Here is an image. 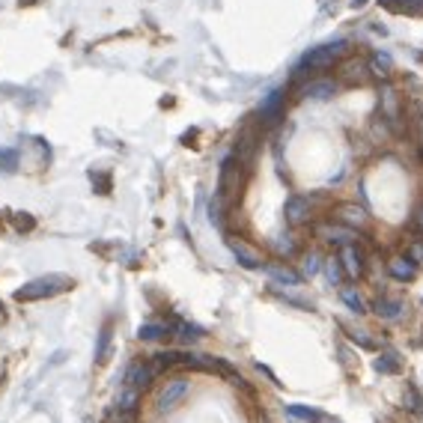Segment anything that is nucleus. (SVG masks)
I'll return each mask as SVG.
<instances>
[{"mask_svg": "<svg viewBox=\"0 0 423 423\" xmlns=\"http://www.w3.org/2000/svg\"><path fill=\"white\" fill-rule=\"evenodd\" d=\"M334 221H340L343 227L349 230H355V232H364V230H370V215H367L361 206H352V203H343V206H337V212H334Z\"/></svg>", "mask_w": 423, "mask_h": 423, "instance_id": "obj_11", "label": "nucleus"}, {"mask_svg": "<svg viewBox=\"0 0 423 423\" xmlns=\"http://www.w3.org/2000/svg\"><path fill=\"white\" fill-rule=\"evenodd\" d=\"M349 54V42L346 39H331L322 42L316 48H310L299 63V72H322V69H334L340 60Z\"/></svg>", "mask_w": 423, "mask_h": 423, "instance_id": "obj_2", "label": "nucleus"}, {"mask_svg": "<svg viewBox=\"0 0 423 423\" xmlns=\"http://www.w3.org/2000/svg\"><path fill=\"white\" fill-rule=\"evenodd\" d=\"M75 281L66 274H45V277H36V281H27L21 290H15V301H45V299H54V295H63L69 292Z\"/></svg>", "mask_w": 423, "mask_h": 423, "instance_id": "obj_1", "label": "nucleus"}, {"mask_svg": "<svg viewBox=\"0 0 423 423\" xmlns=\"http://www.w3.org/2000/svg\"><path fill=\"white\" fill-rule=\"evenodd\" d=\"M155 376H158L155 364H149V361H131L129 367H125V379H122V384H131V388L143 391V388H149Z\"/></svg>", "mask_w": 423, "mask_h": 423, "instance_id": "obj_10", "label": "nucleus"}, {"mask_svg": "<svg viewBox=\"0 0 423 423\" xmlns=\"http://www.w3.org/2000/svg\"><path fill=\"white\" fill-rule=\"evenodd\" d=\"M376 116H382V120L391 125V131H400V125H402V96L393 87H384L379 93V113Z\"/></svg>", "mask_w": 423, "mask_h": 423, "instance_id": "obj_5", "label": "nucleus"}, {"mask_svg": "<svg viewBox=\"0 0 423 423\" xmlns=\"http://www.w3.org/2000/svg\"><path fill=\"white\" fill-rule=\"evenodd\" d=\"M325 423H340V420H337V417H331V420H325Z\"/></svg>", "mask_w": 423, "mask_h": 423, "instance_id": "obj_34", "label": "nucleus"}, {"mask_svg": "<svg viewBox=\"0 0 423 423\" xmlns=\"http://www.w3.org/2000/svg\"><path fill=\"white\" fill-rule=\"evenodd\" d=\"M322 268H325L328 283H331V286H337V290H340V286H343V277H346L343 265H340V259H337V257H331V259H325V265H322Z\"/></svg>", "mask_w": 423, "mask_h": 423, "instance_id": "obj_23", "label": "nucleus"}, {"mask_svg": "<svg viewBox=\"0 0 423 423\" xmlns=\"http://www.w3.org/2000/svg\"><path fill=\"white\" fill-rule=\"evenodd\" d=\"M346 337L352 340V343H355L358 349H367V352H376V349H379L376 337H370L364 328H346Z\"/></svg>", "mask_w": 423, "mask_h": 423, "instance_id": "obj_21", "label": "nucleus"}, {"mask_svg": "<svg viewBox=\"0 0 423 423\" xmlns=\"http://www.w3.org/2000/svg\"><path fill=\"white\" fill-rule=\"evenodd\" d=\"M388 274L393 277V281H400V283H411L417 277V265L411 263L406 254H402V257H391L388 259Z\"/></svg>", "mask_w": 423, "mask_h": 423, "instance_id": "obj_15", "label": "nucleus"}, {"mask_svg": "<svg viewBox=\"0 0 423 423\" xmlns=\"http://www.w3.org/2000/svg\"><path fill=\"white\" fill-rule=\"evenodd\" d=\"M373 313L379 319H384V322H397V319H402L406 316V301H400V299H393V295H379V299L373 301Z\"/></svg>", "mask_w": 423, "mask_h": 423, "instance_id": "obj_12", "label": "nucleus"}, {"mask_svg": "<svg viewBox=\"0 0 423 423\" xmlns=\"http://www.w3.org/2000/svg\"><path fill=\"white\" fill-rule=\"evenodd\" d=\"M313 232L331 248H343V245H349V241H358V232L343 227L340 221H319L316 227H313Z\"/></svg>", "mask_w": 423, "mask_h": 423, "instance_id": "obj_7", "label": "nucleus"}, {"mask_svg": "<svg viewBox=\"0 0 423 423\" xmlns=\"http://www.w3.org/2000/svg\"><path fill=\"white\" fill-rule=\"evenodd\" d=\"M337 259H340V265H343L346 277H352V281H361V277L367 274V248L361 245V239L340 248Z\"/></svg>", "mask_w": 423, "mask_h": 423, "instance_id": "obj_3", "label": "nucleus"}, {"mask_svg": "<svg viewBox=\"0 0 423 423\" xmlns=\"http://www.w3.org/2000/svg\"><path fill=\"white\" fill-rule=\"evenodd\" d=\"M406 397H402V406H406V411H411V415H420V409H423V397L415 391V384H406Z\"/></svg>", "mask_w": 423, "mask_h": 423, "instance_id": "obj_26", "label": "nucleus"}, {"mask_svg": "<svg viewBox=\"0 0 423 423\" xmlns=\"http://www.w3.org/2000/svg\"><path fill=\"white\" fill-rule=\"evenodd\" d=\"M340 301H343L346 307L355 313V316H361V313H367V304H364L361 292H358L355 286H340Z\"/></svg>", "mask_w": 423, "mask_h": 423, "instance_id": "obj_19", "label": "nucleus"}, {"mask_svg": "<svg viewBox=\"0 0 423 423\" xmlns=\"http://www.w3.org/2000/svg\"><path fill=\"white\" fill-rule=\"evenodd\" d=\"M15 224H18L21 230H33V218H27V215H18Z\"/></svg>", "mask_w": 423, "mask_h": 423, "instance_id": "obj_32", "label": "nucleus"}, {"mask_svg": "<svg viewBox=\"0 0 423 423\" xmlns=\"http://www.w3.org/2000/svg\"><path fill=\"white\" fill-rule=\"evenodd\" d=\"M227 248L232 250V257H236V263H239L241 268H263V265H265L263 254H259L254 245H248L245 239H232V236H227Z\"/></svg>", "mask_w": 423, "mask_h": 423, "instance_id": "obj_8", "label": "nucleus"}, {"mask_svg": "<svg viewBox=\"0 0 423 423\" xmlns=\"http://www.w3.org/2000/svg\"><path fill=\"white\" fill-rule=\"evenodd\" d=\"M322 200V197H307V194H292L283 206V218L290 227H304L313 218V203Z\"/></svg>", "mask_w": 423, "mask_h": 423, "instance_id": "obj_4", "label": "nucleus"}, {"mask_svg": "<svg viewBox=\"0 0 423 423\" xmlns=\"http://www.w3.org/2000/svg\"><path fill=\"white\" fill-rule=\"evenodd\" d=\"M257 370H259V373H263V376H265V379H268V382H274V384H281V379H277V376H274L272 370H268V367H265V364H259V361H257Z\"/></svg>", "mask_w": 423, "mask_h": 423, "instance_id": "obj_31", "label": "nucleus"}, {"mask_svg": "<svg viewBox=\"0 0 423 423\" xmlns=\"http://www.w3.org/2000/svg\"><path fill=\"white\" fill-rule=\"evenodd\" d=\"M367 72H370L373 78H379V80H388L393 75V60H391V54H384V51H376L370 60H367Z\"/></svg>", "mask_w": 423, "mask_h": 423, "instance_id": "obj_16", "label": "nucleus"}, {"mask_svg": "<svg viewBox=\"0 0 423 423\" xmlns=\"http://www.w3.org/2000/svg\"><path fill=\"white\" fill-rule=\"evenodd\" d=\"M263 272L272 277L274 283H283V286H299L301 283V272H295V268L286 265L283 259H272V263H265Z\"/></svg>", "mask_w": 423, "mask_h": 423, "instance_id": "obj_13", "label": "nucleus"}, {"mask_svg": "<svg viewBox=\"0 0 423 423\" xmlns=\"http://www.w3.org/2000/svg\"><path fill=\"white\" fill-rule=\"evenodd\" d=\"M337 80L334 78H313L307 80V84L301 87V96L304 98H313V102H325V98H331L337 93Z\"/></svg>", "mask_w": 423, "mask_h": 423, "instance_id": "obj_14", "label": "nucleus"}, {"mask_svg": "<svg viewBox=\"0 0 423 423\" xmlns=\"http://www.w3.org/2000/svg\"><path fill=\"white\" fill-rule=\"evenodd\" d=\"M283 111H286V89H274V93H268L263 102H259V120L265 125L281 122Z\"/></svg>", "mask_w": 423, "mask_h": 423, "instance_id": "obj_9", "label": "nucleus"}, {"mask_svg": "<svg viewBox=\"0 0 423 423\" xmlns=\"http://www.w3.org/2000/svg\"><path fill=\"white\" fill-rule=\"evenodd\" d=\"M420 415H423V409H420Z\"/></svg>", "mask_w": 423, "mask_h": 423, "instance_id": "obj_35", "label": "nucleus"}, {"mask_svg": "<svg viewBox=\"0 0 423 423\" xmlns=\"http://www.w3.org/2000/svg\"><path fill=\"white\" fill-rule=\"evenodd\" d=\"M188 393H191V382H188V379H173V382H167L164 388L158 391L155 409H158V411H173V409L182 406Z\"/></svg>", "mask_w": 423, "mask_h": 423, "instance_id": "obj_6", "label": "nucleus"}, {"mask_svg": "<svg viewBox=\"0 0 423 423\" xmlns=\"http://www.w3.org/2000/svg\"><path fill=\"white\" fill-rule=\"evenodd\" d=\"M415 131H417V143H420V158H423V102L415 105Z\"/></svg>", "mask_w": 423, "mask_h": 423, "instance_id": "obj_29", "label": "nucleus"}, {"mask_svg": "<svg viewBox=\"0 0 423 423\" xmlns=\"http://www.w3.org/2000/svg\"><path fill=\"white\" fill-rule=\"evenodd\" d=\"M417 230H420V236H423V203H420V209H417Z\"/></svg>", "mask_w": 423, "mask_h": 423, "instance_id": "obj_33", "label": "nucleus"}, {"mask_svg": "<svg viewBox=\"0 0 423 423\" xmlns=\"http://www.w3.org/2000/svg\"><path fill=\"white\" fill-rule=\"evenodd\" d=\"M382 6L391 9V12H406V15L423 12V3H415V0H382Z\"/></svg>", "mask_w": 423, "mask_h": 423, "instance_id": "obj_22", "label": "nucleus"}, {"mask_svg": "<svg viewBox=\"0 0 423 423\" xmlns=\"http://www.w3.org/2000/svg\"><path fill=\"white\" fill-rule=\"evenodd\" d=\"M138 337L143 343H164L170 337V328H167V322H147V325H140Z\"/></svg>", "mask_w": 423, "mask_h": 423, "instance_id": "obj_18", "label": "nucleus"}, {"mask_svg": "<svg viewBox=\"0 0 423 423\" xmlns=\"http://www.w3.org/2000/svg\"><path fill=\"white\" fill-rule=\"evenodd\" d=\"M15 164H18V152L15 149H0V170H3V173H12Z\"/></svg>", "mask_w": 423, "mask_h": 423, "instance_id": "obj_27", "label": "nucleus"}, {"mask_svg": "<svg viewBox=\"0 0 423 423\" xmlns=\"http://www.w3.org/2000/svg\"><path fill=\"white\" fill-rule=\"evenodd\" d=\"M286 411H290V417L301 420V423H322L325 420V415L313 406H286Z\"/></svg>", "mask_w": 423, "mask_h": 423, "instance_id": "obj_20", "label": "nucleus"}, {"mask_svg": "<svg viewBox=\"0 0 423 423\" xmlns=\"http://www.w3.org/2000/svg\"><path fill=\"white\" fill-rule=\"evenodd\" d=\"M107 355H111V325H105L98 331V343H96V361L105 364Z\"/></svg>", "mask_w": 423, "mask_h": 423, "instance_id": "obj_25", "label": "nucleus"}, {"mask_svg": "<svg viewBox=\"0 0 423 423\" xmlns=\"http://www.w3.org/2000/svg\"><path fill=\"white\" fill-rule=\"evenodd\" d=\"M325 265L322 263V257L316 254V250H307V254L301 257V277H313V274H319V268Z\"/></svg>", "mask_w": 423, "mask_h": 423, "instance_id": "obj_24", "label": "nucleus"}, {"mask_svg": "<svg viewBox=\"0 0 423 423\" xmlns=\"http://www.w3.org/2000/svg\"><path fill=\"white\" fill-rule=\"evenodd\" d=\"M274 250H277V254H281V257L286 259V257H292L295 250H299V245H295V241H292V236H283V239H277V241H274Z\"/></svg>", "mask_w": 423, "mask_h": 423, "instance_id": "obj_28", "label": "nucleus"}, {"mask_svg": "<svg viewBox=\"0 0 423 423\" xmlns=\"http://www.w3.org/2000/svg\"><path fill=\"white\" fill-rule=\"evenodd\" d=\"M373 370L379 376H400L402 373V358L397 352H382L373 361Z\"/></svg>", "mask_w": 423, "mask_h": 423, "instance_id": "obj_17", "label": "nucleus"}, {"mask_svg": "<svg viewBox=\"0 0 423 423\" xmlns=\"http://www.w3.org/2000/svg\"><path fill=\"white\" fill-rule=\"evenodd\" d=\"M406 257H409L415 265H420V263H423V241H411L409 250H406Z\"/></svg>", "mask_w": 423, "mask_h": 423, "instance_id": "obj_30", "label": "nucleus"}]
</instances>
